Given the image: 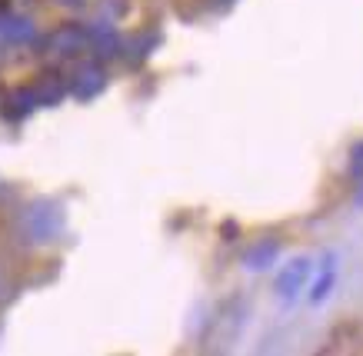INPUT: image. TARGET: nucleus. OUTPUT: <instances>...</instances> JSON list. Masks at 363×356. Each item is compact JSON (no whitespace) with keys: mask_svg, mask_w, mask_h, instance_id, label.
Returning a JSON list of instances; mask_svg holds the SVG:
<instances>
[{"mask_svg":"<svg viewBox=\"0 0 363 356\" xmlns=\"http://www.w3.org/2000/svg\"><path fill=\"white\" fill-rule=\"evenodd\" d=\"M87 44H90V54L100 57V60H107V57H117L121 37H117V30H113L107 21H100V23H90L87 27Z\"/></svg>","mask_w":363,"mask_h":356,"instance_id":"0eeeda50","label":"nucleus"},{"mask_svg":"<svg viewBox=\"0 0 363 356\" xmlns=\"http://www.w3.org/2000/svg\"><path fill=\"white\" fill-rule=\"evenodd\" d=\"M60 4H64V7H84L87 0H60Z\"/></svg>","mask_w":363,"mask_h":356,"instance_id":"f8f14e48","label":"nucleus"},{"mask_svg":"<svg viewBox=\"0 0 363 356\" xmlns=\"http://www.w3.org/2000/svg\"><path fill=\"white\" fill-rule=\"evenodd\" d=\"M4 7H7V0H0V11H4Z\"/></svg>","mask_w":363,"mask_h":356,"instance_id":"2eb2a0df","label":"nucleus"},{"mask_svg":"<svg viewBox=\"0 0 363 356\" xmlns=\"http://www.w3.org/2000/svg\"><path fill=\"white\" fill-rule=\"evenodd\" d=\"M87 50H90L87 27H80V23H64V27H57L54 34L44 40V57L54 60V64L77 60V57H84Z\"/></svg>","mask_w":363,"mask_h":356,"instance_id":"f03ea898","label":"nucleus"},{"mask_svg":"<svg viewBox=\"0 0 363 356\" xmlns=\"http://www.w3.org/2000/svg\"><path fill=\"white\" fill-rule=\"evenodd\" d=\"M360 187H357V207H363V180H357Z\"/></svg>","mask_w":363,"mask_h":356,"instance_id":"ddd939ff","label":"nucleus"},{"mask_svg":"<svg viewBox=\"0 0 363 356\" xmlns=\"http://www.w3.org/2000/svg\"><path fill=\"white\" fill-rule=\"evenodd\" d=\"M4 47H7V40H4V34H0V50H4Z\"/></svg>","mask_w":363,"mask_h":356,"instance_id":"4468645a","label":"nucleus"},{"mask_svg":"<svg viewBox=\"0 0 363 356\" xmlns=\"http://www.w3.org/2000/svg\"><path fill=\"white\" fill-rule=\"evenodd\" d=\"M337 277H340V267H337V253H327L320 256V263L313 267V277H310V303L320 306V303L330 297L337 289Z\"/></svg>","mask_w":363,"mask_h":356,"instance_id":"20e7f679","label":"nucleus"},{"mask_svg":"<svg viewBox=\"0 0 363 356\" xmlns=\"http://www.w3.org/2000/svg\"><path fill=\"white\" fill-rule=\"evenodd\" d=\"M21 234L27 243H54L64 234V210L54 200H33L21 213Z\"/></svg>","mask_w":363,"mask_h":356,"instance_id":"f257e3e1","label":"nucleus"},{"mask_svg":"<svg viewBox=\"0 0 363 356\" xmlns=\"http://www.w3.org/2000/svg\"><path fill=\"white\" fill-rule=\"evenodd\" d=\"M280 260V240H260V243H253L247 253H243V267L250 270V273H264L270 270Z\"/></svg>","mask_w":363,"mask_h":356,"instance_id":"6e6552de","label":"nucleus"},{"mask_svg":"<svg viewBox=\"0 0 363 356\" xmlns=\"http://www.w3.org/2000/svg\"><path fill=\"white\" fill-rule=\"evenodd\" d=\"M104 87H107V74L97 64H80L74 70V77L67 80V93L77 97V101H94Z\"/></svg>","mask_w":363,"mask_h":356,"instance_id":"39448f33","label":"nucleus"},{"mask_svg":"<svg viewBox=\"0 0 363 356\" xmlns=\"http://www.w3.org/2000/svg\"><path fill=\"white\" fill-rule=\"evenodd\" d=\"M310 277H313V260L310 256H294V260H286L280 273H277V297L280 300H297L300 293L307 289Z\"/></svg>","mask_w":363,"mask_h":356,"instance_id":"7ed1b4c3","label":"nucleus"},{"mask_svg":"<svg viewBox=\"0 0 363 356\" xmlns=\"http://www.w3.org/2000/svg\"><path fill=\"white\" fill-rule=\"evenodd\" d=\"M33 107H40V101H37V93H33V87H23V90H13L11 97H7V117H27V113L33 110Z\"/></svg>","mask_w":363,"mask_h":356,"instance_id":"9d476101","label":"nucleus"},{"mask_svg":"<svg viewBox=\"0 0 363 356\" xmlns=\"http://www.w3.org/2000/svg\"><path fill=\"white\" fill-rule=\"evenodd\" d=\"M347 170H350L353 180H363V140L360 144H353L350 160H347Z\"/></svg>","mask_w":363,"mask_h":356,"instance_id":"9b49d317","label":"nucleus"},{"mask_svg":"<svg viewBox=\"0 0 363 356\" xmlns=\"http://www.w3.org/2000/svg\"><path fill=\"white\" fill-rule=\"evenodd\" d=\"M0 34L7 40V47H30L37 44V27L21 13H4L0 17Z\"/></svg>","mask_w":363,"mask_h":356,"instance_id":"423d86ee","label":"nucleus"},{"mask_svg":"<svg viewBox=\"0 0 363 356\" xmlns=\"http://www.w3.org/2000/svg\"><path fill=\"white\" fill-rule=\"evenodd\" d=\"M33 93H37L40 107H54V103L67 93V80L60 77V74H44V77L33 84Z\"/></svg>","mask_w":363,"mask_h":356,"instance_id":"1a4fd4ad","label":"nucleus"}]
</instances>
